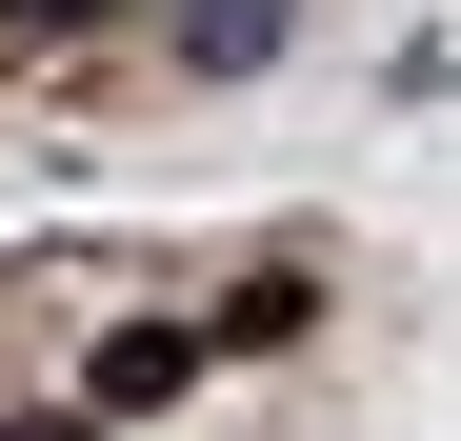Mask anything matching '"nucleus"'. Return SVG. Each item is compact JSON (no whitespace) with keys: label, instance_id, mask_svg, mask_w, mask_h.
<instances>
[{"label":"nucleus","instance_id":"nucleus-1","mask_svg":"<svg viewBox=\"0 0 461 441\" xmlns=\"http://www.w3.org/2000/svg\"><path fill=\"white\" fill-rule=\"evenodd\" d=\"M181 382H201V321H121V341L81 361V401H101V421H161Z\"/></svg>","mask_w":461,"mask_h":441},{"label":"nucleus","instance_id":"nucleus-2","mask_svg":"<svg viewBox=\"0 0 461 441\" xmlns=\"http://www.w3.org/2000/svg\"><path fill=\"white\" fill-rule=\"evenodd\" d=\"M181 60H201V81H261V60H281V0H181Z\"/></svg>","mask_w":461,"mask_h":441},{"label":"nucleus","instance_id":"nucleus-3","mask_svg":"<svg viewBox=\"0 0 461 441\" xmlns=\"http://www.w3.org/2000/svg\"><path fill=\"white\" fill-rule=\"evenodd\" d=\"M301 321H321V281H301V261H261L241 302H221V341H241V361H261V341H301Z\"/></svg>","mask_w":461,"mask_h":441},{"label":"nucleus","instance_id":"nucleus-4","mask_svg":"<svg viewBox=\"0 0 461 441\" xmlns=\"http://www.w3.org/2000/svg\"><path fill=\"white\" fill-rule=\"evenodd\" d=\"M81 21H121V0H0V40H81Z\"/></svg>","mask_w":461,"mask_h":441},{"label":"nucleus","instance_id":"nucleus-5","mask_svg":"<svg viewBox=\"0 0 461 441\" xmlns=\"http://www.w3.org/2000/svg\"><path fill=\"white\" fill-rule=\"evenodd\" d=\"M0 441H101V401H81V421H0Z\"/></svg>","mask_w":461,"mask_h":441}]
</instances>
